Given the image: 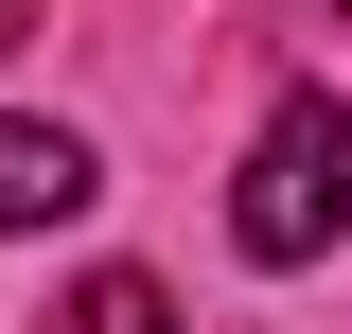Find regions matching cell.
Returning <instances> with one entry per match:
<instances>
[{
    "mask_svg": "<svg viewBox=\"0 0 352 334\" xmlns=\"http://www.w3.org/2000/svg\"><path fill=\"white\" fill-rule=\"evenodd\" d=\"M335 229H352V106L335 88H282L264 141H247V194H229V247L247 264H317Z\"/></svg>",
    "mask_w": 352,
    "mask_h": 334,
    "instance_id": "obj_1",
    "label": "cell"
},
{
    "mask_svg": "<svg viewBox=\"0 0 352 334\" xmlns=\"http://www.w3.org/2000/svg\"><path fill=\"white\" fill-rule=\"evenodd\" d=\"M88 194H106V176H88L71 124H0V229H71Z\"/></svg>",
    "mask_w": 352,
    "mask_h": 334,
    "instance_id": "obj_2",
    "label": "cell"
},
{
    "mask_svg": "<svg viewBox=\"0 0 352 334\" xmlns=\"http://www.w3.org/2000/svg\"><path fill=\"white\" fill-rule=\"evenodd\" d=\"M53 334H176V299L141 282V264H106V282H71V317Z\"/></svg>",
    "mask_w": 352,
    "mask_h": 334,
    "instance_id": "obj_3",
    "label": "cell"
},
{
    "mask_svg": "<svg viewBox=\"0 0 352 334\" xmlns=\"http://www.w3.org/2000/svg\"><path fill=\"white\" fill-rule=\"evenodd\" d=\"M18 36H36V0H0V53H18Z\"/></svg>",
    "mask_w": 352,
    "mask_h": 334,
    "instance_id": "obj_4",
    "label": "cell"
},
{
    "mask_svg": "<svg viewBox=\"0 0 352 334\" xmlns=\"http://www.w3.org/2000/svg\"><path fill=\"white\" fill-rule=\"evenodd\" d=\"M335 18H352V0H335Z\"/></svg>",
    "mask_w": 352,
    "mask_h": 334,
    "instance_id": "obj_5",
    "label": "cell"
}]
</instances>
